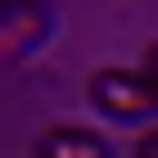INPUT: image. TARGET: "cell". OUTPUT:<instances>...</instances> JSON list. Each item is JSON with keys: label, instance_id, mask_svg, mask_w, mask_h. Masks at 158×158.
Listing matches in <instances>:
<instances>
[{"label": "cell", "instance_id": "1", "mask_svg": "<svg viewBox=\"0 0 158 158\" xmlns=\"http://www.w3.org/2000/svg\"><path fill=\"white\" fill-rule=\"evenodd\" d=\"M89 99H99L109 118H148V128H158V79H148V69H99Z\"/></svg>", "mask_w": 158, "mask_h": 158}, {"label": "cell", "instance_id": "3", "mask_svg": "<svg viewBox=\"0 0 158 158\" xmlns=\"http://www.w3.org/2000/svg\"><path fill=\"white\" fill-rule=\"evenodd\" d=\"M138 158H158V128H148V148H138Z\"/></svg>", "mask_w": 158, "mask_h": 158}, {"label": "cell", "instance_id": "4", "mask_svg": "<svg viewBox=\"0 0 158 158\" xmlns=\"http://www.w3.org/2000/svg\"><path fill=\"white\" fill-rule=\"evenodd\" d=\"M148 79H158V49H148Z\"/></svg>", "mask_w": 158, "mask_h": 158}, {"label": "cell", "instance_id": "2", "mask_svg": "<svg viewBox=\"0 0 158 158\" xmlns=\"http://www.w3.org/2000/svg\"><path fill=\"white\" fill-rule=\"evenodd\" d=\"M40 158H109V148H99L89 128H49V138H40Z\"/></svg>", "mask_w": 158, "mask_h": 158}]
</instances>
